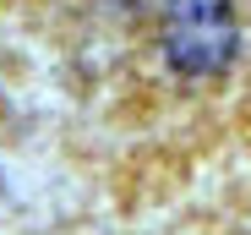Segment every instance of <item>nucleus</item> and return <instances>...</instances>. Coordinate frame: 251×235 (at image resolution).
Returning <instances> with one entry per match:
<instances>
[{"instance_id":"f257e3e1","label":"nucleus","mask_w":251,"mask_h":235,"mask_svg":"<svg viewBox=\"0 0 251 235\" xmlns=\"http://www.w3.org/2000/svg\"><path fill=\"white\" fill-rule=\"evenodd\" d=\"M235 11L229 0H175L164 17V55L186 77H213L235 55Z\"/></svg>"}]
</instances>
